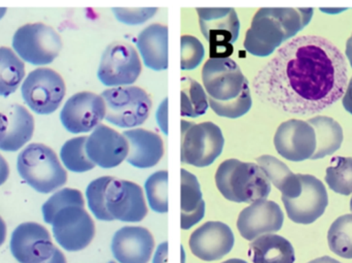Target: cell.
Masks as SVG:
<instances>
[{"label":"cell","mask_w":352,"mask_h":263,"mask_svg":"<svg viewBox=\"0 0 352 263\" xmlns=\"http://www.w3.org/2000/svg\"><path fill=\"white\" fill-rule=\"evenodd\" d=\"M342 52L316 35L296 37L254 76L263 103L294 115L320 113L344 95L349 85Z\"/></svg>","instance_id":"cell-1"},{"label":"cell","mask_w":352,"mask_h":263,"mask_svg":"<svg viewBox=\"0 0 352 263\" xmlns=\"http://www.w3.org/2000/svg\"><path fill=\"white\" fill-rule=\"evenodd\" d=\"M314 12V8H260L246 31L244 49L256 57H268L305 28Z\"/></svg>","instance_id":"cell-2"},{"label":"cell","mask_w":352,"mask_h":263,"mask_svg":"<svg viewBox=\"0 0 352 263\" xmlns=\"http://www.w3.org/2000/svg\"><path fill=\"white\" fill-rule=\"evenodd\" d=\"M214 179L221 196L236 204H254L271 193L270 181L256 163L228 159L217 167Z\"/></svg>","instance_id":"cell-3"},{"label":"cell","mask_w":352,"mask_h":263,"mask_svg":"<svg viewBox=\"0 0 352 263\" xmlns=\"http://www.w3.org/2000/svg\"><path fill=\"white\" fill-rule=\"evenodd\" d=\"M19 175L39 193L47 194L63 187L67 173L56 153L43 144H31L19 154Z\"/></svg>","instance_id":"cell-4"},{"label":"cell","mask_w":352,"mask_h":263,"mask_svg":"<svg viewBox=\"0 0 352 263\" xmlns=\"http://www.w3.org/2000/svg\"><path fill=\"white\" fill-rule=\"evenodd\" d=\"M225 138L223 132L212 122L195 124L182 120L180 160L196 167L212 165L223 152Z\"/></svg>","instance_id":"cell-5"},{"label":"cell","mask_w":352,"mask_h":263,"mask_svg":"<svg viewBox=\"0 0 352 263\" xmlns=\"http://www.w3.org/2000/svg\"><path fill=\"white\" fill-rule=\"evenodd\" d=\"M107 107L105 120L120 128H135L142 125L150 115L152 99L136 86L107 89L101 94Z\"/></svg>","instance_id":"cell-6"},{"label":"cell","mask_w":352,"mask_h":263,"mask_svg":"<svg viewBox=\"0 0 352 263\" xmlns=\"http://www.w3.org/2000/svg\"><path fill=\"white\" fill-rule=\"evenodd\" d=\"M201 32L210 45L211 58H228L240 32L237 12L232 8H198Z\"/></svg>","instance_id":"cell-7"},{"label":"cell","mask_w":352,"mask_h":263,"mask_svg":"<svg viewBox=\"0 0 352 263\" xmlns=\"http://www.w3.org/2000/svg\"><path fill=\"white\" fill-rule=\"evenodd\" d=\"M12 48L27 63L32 65L51 64L62 50L60 35L43 23L20 27L12 37Z\"/></svg>","instance_id":"cell-8"},{"label":"cell","mask_w":352,"mask_h":263,"mask_svg":"<svg viewBox=\"0 0 352 263\" xmlns=\"http://www.w3.org/2000/svg\"><path fill=\"white\" fill-rule=\"evenodd\" d=\"M142 70V61L133 45L113 43L101 56L97 76L104 86L118 88L134 84Z\"/></svg>","instance_id":"cell-9"},{"label":"cell","mask_w":352,"mask_h":263,"mask_svg":"<svg viewBox=\"0 0 352 263\" xmlns=\"http://www.w3.org/2000/svg\"><path fill=\"white\" fill-rule=\"evenodd\" d=\"M25 103L38 115H50L57 111L65 96L63 78L51 68H38L27 76L22 85Z\"/></svg>","instance_id":"cell-10"},{"label":"cell","mask_w":352,"mask_h":263,"mask_svg":"<svg viewBox=\"0 0 352 263\" xmlns=\"http://www.w3.org/2000/svg\"><path fill=\"white\" fill-rule=\"evenodd\" d=\"M202 81L209 99L232 101L250 84L241 68L231 58H209L202 68Z\"/></svg>","instance_id":"cell-11"},{"label":"cell","mask_w":352,"mask_h":263,"mask_svg":"<svg viewBox=\"0 0 352 263\" xmlns=\"http://www.w3.org/2000/svg\"><path fill=\"white\" fill-rule=\"evenodd\" d=\"M56 242L68 252L86 249L95 237V224L85 207L69 206L60 210L51 223Z\"/></svg>","instance_id":"cell-12"},{"label":"cell","mask_w":352,"mask_h":263,"mask_svg":"<svg viewBox=\"0 0 352 263\" xmlns=\"http://www.w3.org/2000/svg\"><path fill=\"white\" fill-rule=\"evenodd\" d=\"M107 107L101 95L80 92L72 95L60 113L62 125L70 134H86L100 125Z\"/></svg>","instance_id":"cell-13"},{"label":"cell","mask_w":352,"mask_h":263,"mask_svg":"<svg viewBox=\"0 0 352 263\" xmlns=\"http://www.w3.org/2000/svg\"><path fill=\"white\" fill-rule=\"evenodd\" d=\"M105 202L113 221L140 222L148 215L142 188L133 182L113 179L107 187Z\"/></svg>","instance_id":"cell-14"},{"label":"cell","mask_w":352,"mask_h":263,"mask_svg":"<svg viewBox=\"0 0 352 263\" xmlns=\"http://www.w3.org/2000/svg\"><path fill=\"white\" fill-rule=\"evenodd\" d=\"M302 191L296 198H281L287 216L298 224H311L324 215L329 204L324 184L311 175H300Z\"/></svg>","instance_id":"cell-15"},{"label":"cell","mask_w":352,"mask_h":263,"mask_svg":"<svg viewBox=\"0 0 352 263\" xmlns=\"http://www.w3.org/2000/svg\"><path fill=\"white\" fill-rule=\"evenodd\" d=\"M10 251L19 263H43L53 256L56 247L49 231L34 222L19 225L10 239Z\"/></svg>","instance_id":"cell-16"},{"label":"cell","mask_w":352,"mask_h":263,"mask_svg":"<svg viewBox=\"0 0 352 263\" xmlns=\"http://www.w3.org/2000/svg\"><path fill=\"white\" fill-rule=\"evenodd\" d=\"M274 146L283 158L293 162L311 159L316 150V136L308 122L291 119L277 128Z\"/></svg>","instance_id":"cell-17"},{"label":"cell","mask_w":352,"mask_h":263,"mask_svg":"<svg viewBox=\"0 0 352 263\" xmlns=\"http://www.w3.org/2000/svg\"><path fill=\"white\" fill-rule=\"evenodd\" d=\"M190 252L203 262L221 260L232 251L235 245V235L231 227L219 221H208L190 235Z\"/></svg>","instance_id":"cell-18"},{"label":"cell","mask_w":352,"mask_h":263,"mask_svg":"<svg viewBox=\"0 0 352 263\" xmlns=\"http://www.w3.org/2000/svg\"><path fill=\"white\" fill-rule=\"evenodd\" d=\"M285 215L278 204L272 200H258L241 211L237 219V229L246 241H254L265 235L283 229Z\"/></svg>","instance_id":"cell-19"},{"label":"cell","mask_w":352,"mask_h":263,"mask_svg":"<svg viewBox=\"0 0 352 263\" xmlns=\"http://www.w3.org/2000/svg\"><path fill=\"white\" fill-rule=\"evenodd\" d=\"M86 152L89 159L97 167L113 169L127 159L129 145L123 134L100 124L87 138Z\"/></svg>","instance_id":"cell-20"},{"label":"cell","mask_w":352,"mask_h":263,"mask_svg":"<svg viewBox=\"0 0 352 263\" xmlns=\"http://www.w3.org/2000/svg\"><path fill=\"white\" fill-rule=\"evenodd\" d=\"M154 248V237L142 227H122L111 244V253L119 263L150 262Z\"/></svg>","instance_id":"cell-21"},{"label":"cell","mask_w":352,"mask_h":263,"mask_svg":"<svg viewBox=\"0 0 352 263\" xmlns=\"http://www.w3.org/2000/svg\"><path fill=\"white\" fill-rule=\"evenodd\" d=\"M34 132L32 115L20 105L0 111V150L16 152L31 140Z\"/></svg>","instance_id":"cell-22"},{"label":"cell","mask_w":352,"mask_h":263,"mask_svg":"<svg viewBox=\"0 0 352 263\" xmlns=\"http://www.w3.org/2000/svg\"><path fill=\"white\" fill-rule=\"evenodd\" d=\"M123 136L129 145L127 162L136 169H144L156 167L163 155L164 144L160 136L142 128L126 130Z\"/></svg>","instance_id":"cell-23"},{"label":"cell","mask_w":352,"mask_h":263,"mask_svg":"<svg viewBox=\"0 0 352 263\" xmlns=\"http://www.w3.org/2000/svg\"><path fill=\"white\" fill-rule=\"evenodd\" d=\"M144 65L155 72L168 68V27L155 23L140 33L136 41Z\"/></svg>","instance_id":"cell-24"},{"label":"cell","mask_w":352,"mask_h":263,"mask_svg":"<svg viewBox=\"0 0 352 263\" xmlns=\"http://www.w3.org/2000/svg\"><path fill=\"white\" fill-rule=\"evenodd\" d=\"M180 227L188 231L205 216V202L196 176L180 169Z\"/></svg>","instance_id":"cell-25"},{"label":"cell","mask_w":352,"mask_h":263,"mask_svg":"<svg viewBox=\"0 0 352 263\" xmlns=\"http://www.w3.org/2000/svg\"><path fill=\"white\" fill-rule=\"evenodd\" d=\"M250 257L254 263H294L293 245L281 235H265L254 240L250 245Z\"/></svg>","instance_id":"cell-26"},{"label":"cell","mask_w":352,"mask_h":263,"mask_svg":"<svg viewBox=\"0 0 352 263\" xmlns=\"http://www.w3.org/2000/svg\"><path fill=\"white\" fill-rule=\"evenodd\" d=\"M256 165L263 169L270 183L283 194L281 198H296L302 191L300 175H295L283 161L271 155H263L256 159Z\"/></svg>","instance_id":"cell-27"},{"label":"cell","mask_w":352,"mask_h":263,"mask_svg":"<svg viewBox=\"0 0 352 263\" xmlns=\"http://www.w3.org/2000/svg\"><path fill=\"white\" fill-rule=\"evenodd\" d=\"M316 136V150L312 160L330 156L340 149L343 143V129L340 124L326 116H318L308 120Z\"/></svg>","instance_id":"cell-28"},{"label":"cell","mask_w":352,"mask_h":263,"mask_svg":"<svg viewBox=\"0 0 352 263\" xmlns=\"http://www.w3.org/2000/svg\"><path fill=\"white\" fill-rule=\"evenodd\" d=\"M24 76V62L10 48H0V96L16 92Z\"/></svg>","instance_id":"cell-29"},{"label":"cell","mask_w":352,"mask_h":263,"mask_svg":"<svg viewBox=\"0 0 352 263\" xmlns=\"http://www.w3.org/2000/svg\"><path fill=\"white\" fill-rule=\"evenodd\" d=\"M208 107V96L201 84L188 76L182 78V91H180L182 117H201L206 113Z\"/></svg>","instance_id":"cell-30"},{"label":"cell","mask_w":352,"mask_h":263,"mask_svg":"<svg viewBox=\"0 0 352 263\" xmlns=\"http://www.w3.org/2000/svg\"><path fill=\"white\" fill-rule=\"evenodd\" d=\"M86 142V136H78L67 140L62 146L60 158L68 171L72 173H86L96 167L87 155Z\"/></svg>","instance_id":"cell-31"},{"label":"cell","mask_w":352,"mask_h":263,"mask_svg":"<svg viewBox=\"0 0 352 263\" xmlns=\"http://www.w3.org/2000/svg\"><path fill=\"white\" fill-rule=\"evenodd\" d=\"M331 251L345 260H352V214L339 217L328 233Z\"/></svg>","instance_id":"cell-32"},{"label":"cell","mask_w":352,"mask_h":263,"mask_svg":"<svg viewBox=\"0 0 352 263\" xmlns=\"http://www.w3.org/2000/svg\"><path fill=\"white\" fill-rule=\"evenodd\" d=\"M329 188L342 196L352 194V158L351 157H334L331 167L327 169L326 178Z\"/></svg>","instance_id":"cell-33"},{"label":"cell","mask_w":352,"mask_h":263,"mask_svg":"<svg viewBox=\"0 0 352 263\" xmlns=\"http://www.w3.org/2000/svg\"><path fill=\"white\" fill-rule=\"evenodd\" d=\"M168 171H159L148 178L144 184L148 206L158 214L168 213Z\"/></svg>","instance_id":"cell-34"},{"label":"cell","mask_w":352,"mask_h":263,"mask_svg":"<svg viewBox=\"0 0 352 263\" xmlns=\"http://www.w3.org/2000/svg\"><path fill=\"white\" fill-rule=\"evenodd\" d=\"M113 179L115 178L109 177V176L100 177L91 182L87 187V202L91 213L94 215L97 220L105 221V222L113 221L107 211V202H105L107 187Z\"/></svg>","instance_id":"cell-35"},{"label":"cell","mask_w":352,"mask_h":263,"mask_svg":"<svg viewBox=\"0 0 352 263\" xmlns=\"http://www.w3.org/2000/svg\"><path fill=\"white\" fill-rule=\"evenodd\" d=\"M209 107L219 117L229 118V119H237L246 115L252 107V97L250 93V84L246 85L241 94L232 101H215L209 99Z\"/></svg>","instance_id":"cell-36"},{"label":"cell","mask_w":352,"mask_h":263,"mask_svg":"<svg viewBox=\"0 0 352 263\" xmlns=\"http://www.w3.org/2000/svg\"><path fill=\"white\" fill-rule=\"evenodd\" d=\"M69 206L85 207V200L82 192L72 188H64L49 198L41 209L43 220L51 224L54 216L63 208Z\"/></svg>","instance_id":"cell-37"},{"label":"cell","mask_w":352,"mask_h":263,"mask_svg":"<svg viewBox=\"0 0 352 263\" xmlns=\"http://www.w3.org/2000/svg\"><path fill=\"white\" fill-rule=\"evenodd\" d=\"M205 49L203 43L192 35H182L180 39V68L184 72L194 70L202 63Z\"/></svg>","instance_id":"cell-38"},{"label":"cell","mask_w":352,"mask_h":263,"mask_svg":"<svg viewBox=\"0 0 352 263\" xmlns=\"http://www.w3.org/2000/svg\"><path fill=\"white\" fill-rule=\"evenodd\" d=\"M113 14L119 22L135 26L152 19L158 12L157 8H113Z\"/></svg>","instance_id":"cell-39"},{"label":"cell","mask_w":352,"mask_h":263,"mask_svg":"<svg viewBox=\"0 0 352 263\" xmlns=\"http://www.w3.org/2000/svg\"><path fill=\"white\" fill-rule=\"evenodd\" d=\"M156 120L161 132L168 136V98H165L157 109Z\"/></svg>","instance_id":"cell-40"},{"label":"cell","mask_w":352,"mask_h":263,"mask_svg":"<svg viewBox=\"0 0 352 263\" xmlns=\"http://www.w3.org/2000/svg\"><path fill=\"white\" fill-rule=\"evenodd\" d=\"M167 260H168V242H163L155 252L153 263H167Z\"/></svg>","instance_id":"cell-41"},{"label":"cell","mask_w":352,"mask_h":263,"mask_svg":"<svg viewBox=\"0 0 352 263\" xmlns=\"http://www.w3.org/2000/svg\"><path fill=\"white\" fill-rule=\"evenodd\" d=\"M342 105L344 109L352 115V78L347 85L346 91L342 97Z\"/></svg>","instance_id":"cell-42"},{"label":"cell","mask_w":352,"mask_h":263,"mask_svg":"<svg viewBox=\"0 0 352 263\" xmlns=\"http://www.w3.org/2000/svg\"><path fill=\"white\" fill-rule=\"evenodd\" d=\"M10 176V167L6 159L0 155V186L6 183Z\"/></svg>","instance_id":"cell-43"},{"label":"cell","mask_w":352,"mask_h":263,"mask_svg":"<svg viewBox=\"0 0 352 263\" xmlns=\"http://www.w3.org/2000/svg\"><path fill=\"white\" fill-rule=\"evenodd\" d=\"M43 263H67L66 262L65 256L60 251L58 248H56L55 252H54L53 256L50 258L49 260Z\"/></svg>","instance_id":"cell-44"},{"label":"cell","mask_w":352,"mask_h":263,"mask_svg":"<svg viewBox=\"0 0 352 263\" xmlns=\"http://www.w3.org/2000/svg\"><path fill=\"white\" fill-rule=\"evenodd\" d=\"M6 225L4 223L3 219L0 217V246L6 241Z\"/></svg>","instance_id":"cell-45"},{"label":"cell","mask_w":352,"mask_h":263,"mask_svg":"<svg viewBox=\"0 0 352 263\" xmlns=\"http://www.w3.org/2000/svg\"><path fill=\"white\" fill-rule=\"evenodd\" d=\"M308 263H341L338 260H334V258L329 257V256H324V257L316 258V260H312V262Z\"/></svg>","instance_id":"cell-46"},{"label":"cell","mask_w":352,"mask_h":263,"mask_svg":"<svg viewBox=\"0 0 352 263\" xmlns=\"http://www.w3.org/2000/svg\"><path fill=\"white\" fill-rule=\"evenodd\" d=\"M346 57L349 59V63H351L352 67V35L349 37V41L346 43Z\"/></svg>","instance_id":"cell-47"},{"label":"cell","mask_w":352,"mask_h":263,"mask_svg":"<svg viewBox=\"0 0 352 263\" xmlns=\"http://www.w3.org/2000/svg\"><path fill=\"white\" fill-rule=\"evenodd\" d=\"M221 263H248L245 260H239V258H232V260H226V262Z\"/></svg>","instance_id":"cell-48"},{"label":"cell","mask_w":352,"mask_h":263,"mask_svg":"<svg viewBox=\"0 0 352 263\" xmlns=\"http://www.w3.org/2000/svg\"><path fill=\"white\" fill-rule=\"evenodd\" d=\"M186 262V253L184 251V247L182 246V263Z\"/></svg>","instance_id":"cell-49"},{"label":"cell","mask_w":352,"mask_h":263,"mask_svg":"<svg viewBox=\"0 0 352 263\" xmlns=\"http://www.w3.org/2000/svg\"><path fill=\"white\" fill-rule=\"evenodd\" d=\"M6 8H0V20H1L2 17H3L4 14H6Z\"/></svg>","instance_id":"cell-50"},{"label":"cell","mask_w":352,"mask_h":263,"mask_svg":"<svg viewBox=\"0 0 352 263\" xmlns=\"http://www.w3.org/2000/svg\"><path fill=\"white\" fill-rule=\"evenodd\" d=\"M351 211L352 212V198H351Z\"/></svg>","instance_id":"cell-51"},{"label":"cell","mask_w":352,"mask_h":263,"mask_svg":"<svg viewBox=\"0 0 352 263\" xmlns=\"http://www.w3.org/2000/svg\"><path fill=\"white\" fill-rule=\"evenodd\" d=\"M107 263H117V262H107Z\"/></svg>","instance_id":"cell-52"}]
</instances>
